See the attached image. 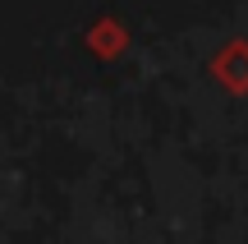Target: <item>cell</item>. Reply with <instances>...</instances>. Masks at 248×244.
<instances>
[{"instance_id":"obj_1","label":"cell","mask_w":248,"mask_h":244,"mask_svg":"<svg viewBox=\"0 0 248 244\" xmlns=\"http://www.w3.org/2000/svg\"><path fill=\"white\" fill-rule=\"evenodd\" d=\"M207 74L230 97H248V37H230L225 46H216V55L207 60Z\"/></svg>"},{"instance_id":"obj_2","label":"cell","mask_w":248,"mask_h":244,"mask_svg":"<svg viewBox=\"0 0 248 244\" xmlns=\"http://www.w3.org/2000/svg\"><path fill=\"white\" fill-rule=\"evenodd\" d=\"M129 42H133V33H129V23H124L120 14H101V18H92L88 33H83L88 55H92V60H101V65L120 60V55L129 51Z\"/></svg>"}]
</instances>
